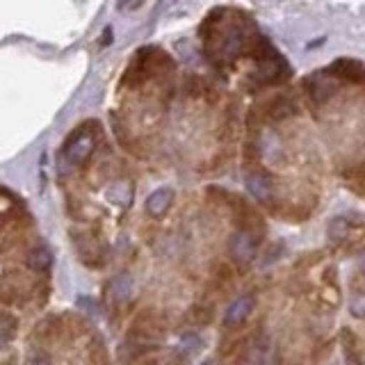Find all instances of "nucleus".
Listing matches in <instances>:
<instances>
[{"label":"nucleus","mask_w":365,"mask_h":365,"mask_svg":"<svg viewBox=\"0 0 365 365\" xmlns=\"http://www.w3.org/2000/svg\"><path fill=\"white\" fill-rule=\"evenodd\" d=\"M94 151H96V135H94V130L85 128V125H80V128L68 135V140L64 142L62 160H64L66 167H83Z\"/></svg>","instance_id":"nucleus-1"},{"label":"nucleus","mask_w":365,"mask_h":365,"mask_svg":"<svg viewBox=\"0 0 365 365\" xmlns=\"http://www.w3.org/2000/svg\"><path fill=\"white\" fill-rule=\"evenodd\" d=\"M247 43H249V34H247L245 23L233 21V23H228L220 32V37H217L215 55L220 57V60H235V57H240V53L247 48Z\"/></svg>","instance_id":"nucleus-2"},{"label":"nucleus","mask_w":365,"mask_h":365,"mask_svg":"<svg viewBox=\"0 0 365 365\" xmlns=\"http://www.w3.org/2000/svg\"><path fill=\"white\" fill-rule=\"evenodd\" d=\"M245 365H279V347L267 336H256L245 349Z\"/></svg>","instance_id":"nucleus-3"},{"label":"nucleus","mask_w":365,"mask_h":365,"mask_svg":"<svg viewBox=\"0 0 365 365\" xmlns=\"http://www.w3.org/2000/svg\"><path fill=\"white\" fill-rule=\"evenodd\" d=\"M260 237L251 231V228H237V231L228 240V251H231L233 260H237L240 265H247V262L254 260L256 251H258Z\"/></svg>","instance_id":"nucleus-4"},{"label":"nucleus","mask_w":365,"mask_h":365,"mask_svg":"<svg viewBox=\"0 0 365 365\" xmlns=\"http://www.w3.org/2000/svg\"><path fill=\"white\" fill-rule=\"evenodd\" d=\"M338 87H340V83L329 71H317L311 78H306L308 96H311L313 103H317V106H322V103H327L329 98H334Z\"/></svg>","instance_id":"nucleus-5"},{"label":"nucleus","mask_w":365,"mask_h":365,"mask_svg":"<svg viewBox=\"0 0 365 365\" xmlns=\"http://www.w3.org/2000/svg\"><path fill=\"white\" fill-rule=\"evenodd\" d=\"M247 190H249V194L256 201L267 203V201L274 199V192H277V182H274V178L267 174V171L256 169V171H249V174H247Z\"/></svg>","instance_id":"nucleus-6"},{"label":"nucleus","mask_w":365,"mask_h":365,"mask_svg":"<svg viewBox=\"0 0 365 365\" xmlns=\"http://www.w3.org/2000/svg\"><path fill=\"white\" fill-rule=\"evenodd\" d=\"M254 306H256V297L254 294H242L226 308V315H224V327L226 329H235L240 324H245L249 315L254 313Z\"/></svg>","instance_id":"nucleus-7"},{"label":"nucleus","mask_w":365,"mask_h":365,"mask_svg":"<svg viewBox=\"0 0 365 365\" xmlns=\"http://www.w3.org/2000/svg\"><path fill=\"white\" fill-rule=\"evenodd\" d=\"M171 203H174V192L169 187H160L153 194H148L144 208H146V215H151L153 220H160V217H165L169 212Z\"/></svg>","instance_id":"nucleus-8"},{"label":"nucleus","mask_w":365,"mask_h":365,"mask_svg":"<svg viewBox=\"0 0 365 365\" xmlns=\"http://www.w3.org/2000/svg\"><path fill=\"white\" fill-rule=\"evenodd\" d=\"M256 153L267 158L269 163H281L283 160V146L279 142V137L269 133V130H262L258 137H256Z\"/></svg>","instance_id":"nucleus-9"},{"label":"nucleus","mask_w":365,"mask_h":365,"mask_svg":"<svg viewBox=\"0 0 365 365\" xmlns=\"http://www.w3.org/2000/svg\"><path fill=\"white\" fill-rule=\"evenodd\" d=\"M331 76L336 80H349V83H361L365 80V66L354 60H336L331 66Z\"/></svg>","instance_id":"nucleus-10"},{"label":"nucleus","mask_w":365,"mask_h":365,"mask_svg":"<svg viewBox=\"0 0 365 365\" xmlns=\"http://www.w3.org/2000/svg\"><path fill=\"white\" fill-rule=\"evenodd\" d=\"M106 294H108V299H110L112 306H123L133 294V279L125 277V274H123V277H117L114 281H110Z\"/></svg>","instance_id":"nucleus-11"},{"label":"nucleus","mask_w":365,"mask_h":365,"mask_svg":"<svg viewBox=\"0 0 365 365\" xmlns=\"http://www.w3.org/2000/svg\"><path fill=\"white\" fill-rule=\"evenodd\" d=\"M16 327H19V322H16L14 315H11V313H0V349L7 347L9 342H11V338L16 336Z\"/></svg>","instance_id":"nucleus-12"},{"label":"nucleus","mask_w":365,"mask_h":365,"mask_svg":"<svg viewBox=\"0 0 365 365\" xmlns=\"http://www.w3.org/2000/svg\"><path fill=\"white\" fill-rule=\"evenodd\" d=\"M51 251L46 249L43 245H39V247H34L32 251H30V258H28V265L32 267V269H37V272H46L51 267Z\"/></svg>","instance_id":"nucleus-13"},{"label":"nucleus","mask_w":365,"mask_h":365,"mask_svg":"<svg viewBox=\"0 0 365 365\" xmlns=\"http://www.w3.org/2000/svg\"><path fill=\"white\" fill-rule=\"evenodd\" d=\"M294 110H297L294 101L285 98V96H279L277 101L272 103L269 117H272V119H283V117H290V114H294Z\"/></svg>","instance_id":"nucleus-14"},{"label":"nucleus","mask_w":365,"mask_h":365,"mask_svg":"<svg viewBox=\"0 0 365 365\" xmlns=\"http://www.w3.org/2000/svg\"><path fill=\"white\" fill-rule=\"evenodd\" d=\"M349 233V224L345 217H336L334 222L329 224V237L334 240V242H340V240H345Z\"/></svg>","instance_id":"nucleus-15"},{"label":"nucleus","mask_w":365,"mask_h":365,"mask_svg":"<svg viewBox=\"0 0 365 365\" xmlns=\"http://www.w3.org/2000/svg\"><path fill=\"white\" fill-rule=\"evenodd\" d=\"M349 313L356 317V319H365V292H359L349 302Z\"/></svg>","instance_id":"nucleus-16"},{"label":"nucleus","mask_w":365,"mask_h":365,"mask_svg":"<svg viewBox=\"0 0 365 365\" xmlns=\"http://www.w3.org/2000/svg\"><path fill=\"white\" fill-rule=\"evenodd\" d=\"M160 365H178V363H174V361H167V363H160Z\"/></svg>","instance_id":"nucleus-17"}]
</instances>
